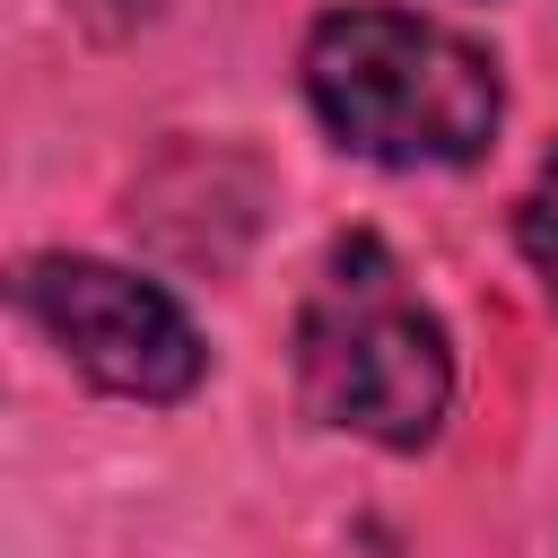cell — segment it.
Listing matches in <instances>:
<instances>
[{"label": "cell", "instance_id": "obj_4", "mask_svg": "<svg viewBox=\"0 0 558 558\" xmlns=\"http://www.w3.org/2000/svg\"><path fill=\"white\" fill-rule=\"evenodd\" d=\"M514 244H523V262H532V279H541V296L558 305V140H549V157H541L532 192L514 201Z\"/></svg>", "mask_w": 558, "mask_h": 558}, {"label": "cell", "instance_id": "obj_3", "mask_svg": "<svg viewBox=\"0 0 558 558\" xmlns=\"http://www.w3.org/2000/svg\"><path fill=\"white\" fill-rule=\"evenodd\" d=\"M17 305L44 323V340L96 384V392H122V401H183L201 375H209V349L192 331V314L122 270V262H96V253H35L17 270Z\"/></svg>", "mask_w": 558, "mask_h": 558}, {"label": "cell", "instance_id": "obj_2", "mask_svg": "<svg viewBox=\"0 0 558 558\" xmlns=\"http://www.w3.org/2000/svg\"><path fill=\"white\" fill-rule=\"evenodd\" d=\"M296 392L323 427H349L384 453H418L453 410L445 323L418 305L384 235H340L296 314Z\"/></svg>", "mask_w": 558, "mask_h": 558}, {"label": "cell", "instance_id": "obj_1", "mask_svg": "<svg viewBox=\"0 0 558 558\" xmlns=\"http://www.w3.org/2000/svg\"><path fill=\"white\" fill-rule=\"evenodd\" d=\"M305 105L314 122L375 166H471L497 140L506 87L497 61L410 9H331L305 35Z\"/></svg>", "mask_w": 558, "mask_h": 558}]
</instances>
